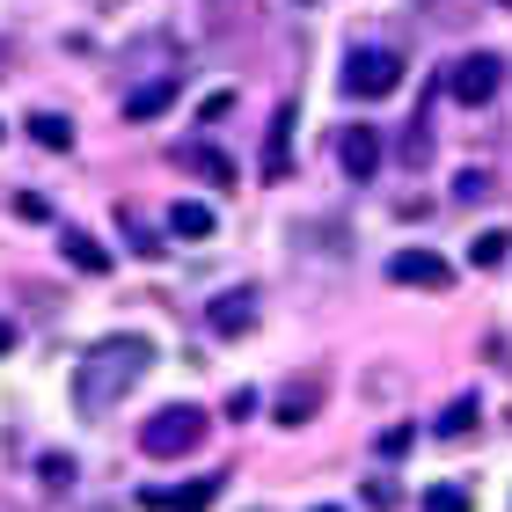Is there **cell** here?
Listing matches in <instances>:
<instances>
[{
	"label": "cell",
	"instance_id": "12",
	"mask_svg": "<svg viewBox=\"0 0 512 512\" xmlns=\"http://www.w3.org/2000/svg\"><path fill=\"white\" fill-rule=\"evenodd\" d=\"M169 235H176V242H213V235H220L213 205H198V198H183V205H169Z\"/></svg>",
	"mask_w": 512,
	"mask_h": 512
},
{
	"label": "cell",
	"instance_id": "27",
	"mask_svg": "<svg viewBox=\"0 0 512 512\" xmlns=\"http://www.w3.org/2000/svg\"><path fill=\"white\" fill-rule=\"evenodd\" d=\"M315 512H344V505H315Z\"/></svg>",
	"mask_w": 512,
	"mask_h": 512
},
{
	"label": "cell",
	"instance_id": "26",
	"mask_svg": "<svg viewBox=\"0 0 512 512\" xmlns=\"http://www.w3.org/2000/svg\"><path fill=\"white\" fill-rule=\"evenodd\" d=\"M0 352H15V330H8V322H0Z\"/></svg>",
	"mask_w": 512,
	"mask_h": 512
},
{
	"label": "cell",
	"instance_id": "14",
	"mask_svg": "<svg viewBox=\"0 0 512 512\" xmlns=\"http://www.w3.org/2000/svg\"><path fill=\"white\" fill-rule=\"evenodd\" d=\"M169 103H176V81H147V88H132V96H125V118L132 125H154Z\"/></svg>",
	"mask_w": 512,
	"mask_h": 512
},
{
	"label": "cell",
	"instance_id": "1",
	"mask_svg": "<svg viewBox=\"0 0 512 512\" xmlns=\"http://www.w3.org/2000/svg\"><path fill=\"white\" fill-rule=\"evenodd\" d=\"M147 366H154V344L147 337H103V344H88V359L74 374V403L88 417H103L110 403H125V388L147 374Z\"/></svg>",
	"mask_w": 512,
	"mask_h": 512
},
{
	"label": "cell",
	"instance_id": "16",
	"mask_svg": "<svg viewBox=\"0 0 512 512\" xmlns=\"http://www.w3.org/2000/svg\"><path fill=\"white\" fill-rule=\"evenodd\" d=\"M30 139H37V147H52V154H66V147H74V118H59V110H37V118H30Z\"/></svg>",
	"mask_w": 512,
	"mask_h": 512
},
{
	"label": "cell",
	"instance_id": "25",
	"mask_svg": "<svg viewBox=\"0 0 512 512\" xmlns=\"http://www.w3.org/2000/svg\"><path fill=\"white\" fill-rule=\"evenodd\" d=\"M381 454L395 461V454H410V425H395V432H381Z\"/></svg>",
	"mask_w": 512,
	"mask_h": 512
},
{
	"label": "cell",
	"instance_id": "28",
	"mask_svg": "<svg viewBox=\"0 0 512 512\" xmlns=\"http://www.w3.org/2000/svg\"><path fill=\"white\" fill-rule=\"evenodd\" d=\"M505 8H512V0H505Z\"/></svg>",
	"mask_w": 512,
	"mask_h": 512
},
{
	"label": "cell",
	"instance_id": "19",
	"mask_svg": "<svg viewBox=\"0 0 512 512\" xmlns=\"http://www.w3.org/2000/svg\"><path fill=\"white\" fill-rule=\"evenodd\" d=\"M417 512H469V491H461V483H432Z\"/></svg>",
	"mask_w": 512,
	"mask_h": 512
},
{
	"label": "cell",
	"instance_id": "22",
	"mask_svg": "<svg viewBox=\"0 0 512 512\" xmlns=\"http://www.w3.org/2000/svg\"><path fill=\"white\" fill-rule=\"evenodd\" d=\"M227 417H235V425H242V417H256V388H235V395H227Z\"/></svg>",
	"mask_w": 512,
	"mask_h": 512
},
{
	"label": "cell",
	"instance_id": "20",
	"mask_svg": "<svg viewBox=\"0 0 512 512\" xmlns=\"http://www.w3.org/2000/svg\"><path fill=\"white\" fill-rule=\"evenodd\" d=\"M366 505H374V512H395V505H403V491H395L388 476H374V483H366Z\"/></svg>",
	"mask_w": 512,
	"mask_h": 512
},
{
	"label": "cell",
	"instance_id": "21",
	"mask_svg": "<svg viewBox=\"0 0 512 512\" xmlns=\"http://www.w3.org/2000/svg\"><path fill=\"white\" fill-rule=\"evenodd\" d=\"M227 110H235V96H227V88H213V96H205V103H198V118H205V125H220V118H227Z\"/></svg>",
	"mask_w": 512,
	"mask_h": 512
},
{
	"label": "cell",
	"instance_id": "2",
	"mask_svg": "<svg viewBox=\"0 0 512 512\" xmlns=\"http://www.w3.org/2000/svg\"><path fill=\"white\" fill-rule=\"evenodd\" d=\"M191 447H205V410L198 403H169L139 425V454L147 461H183Z\"/></svg>",
	"mask_w": 512,
	"mask_h": 512
},
{
	"label": "cell",
	"instance_id": "5",
	"mask_svg": "<svg viewBox=\"0 0 512 512\" xmlns=\"http://www.w3.org/2000/svg\"><path fill=\"white\" fill-rule=\"evenodd\" d=\"M388 278H395V286H417V293H447L454 286V264L439 249H395L388 256Z\"/></svg>",
	"mask_w": 512,
	"mask_h": 512
},
{
	"label": "cell",
	"instance_id": "10",
	"mask_svg": "<svg viewBox=\"0 0 512 512\" xmlns=\"http://www.w3.org/2000/svg\"><path fill=\"white\" fill-rule=\"evenodd\" d=\"M205 322H213L220 337H242L249 322H256V286H235V293H220L213 308H205Z\"/></svg>",
	"mask_w": 512,
	"mask_h": 512
},
{
	"label": "cell",
	"instance_id": "3",
	"mask_svg": "<svg viewBox=\"0 0 512 512\" xmlns=\"http://www.w3.org/2000/svg\"><path fill=\"white\" fill-rule=\"evenodd\" d=\"M403 88V52H352L344 59V96L352 103H381Z\"/></svg>",
	"mask_w": 512,
	"mask_h": 512
},
{
	"label": "cell",
	"instance_id": "15",
	"mask_svg": "<svg viewBox=\"0 0 512 512\" xmlns=\"http://www.w3.org/2000/svg\"><path fill=\"white\" fill-rule=\"evenodd\" d=\"M432 110H439V81L425 88V110H417V118H410V139H403L410 169H425V161H432Z\"/></svg>",
	"mask_w": 512,
	"mask_h": 512
},
{
	"label": "cell",
	"instance_id": "17",
	"mask_svg": "<svg viewBox=\"0 0 512 512\" xmlns=\"http://www.w3.org/2000/svg\"><path fill=\"white\" fill-rule=\"evenodd\" d=\"M505 256H512V235H505V227H483V235L469 242V264H476V271H498Z\"/></svg>",
	"mask_w": 512,
	"mask_h": 512
},
{
	"label": "cell",
	"instance_id": "13",
	"mask_svg": "<svg viewBox=\"0 0 512 512\" xmlns=\"http://www.w3.org/2000/svg\"><path fill=\"white\" fill-rule=\"evenodd\" d=\"M59 249H66V264H74V271H88V278H103V271H110V249H103L96 235H81V227H66V235H59Z\"/></svg>",
	"mask_w": 512,
	"mask_h": 512
},
{
	"label": "cell",
	"instance_id": "18",
	"mask_svg": "<svg viewBox=\"0 0 512 512\" xmlns=\"http://www.w3.org/2000/svg\"><path fill=\"white\" fill-rule=\"evenodd\" d=\"M461 432H476V395H454L447 417H439V439H461Z\"/></svg>",
	"mask_w": 512,
	"mask_h": 512
},
{
	"label": "cell",
	"instance_id": "24",
	"mask_svg": "<svg viewBox=\"0 0 512 512\" xmlns=\"http://www.w3.org/2000/svg\"><path fill=\"white\" fill-rule=\"evenodd\" d=\"M44 483H74V461H66V454H44Z\"/></svg>",
	"mask_w": 512,
	"mask_h": 512
},
{
	"label": "cell",
	"instance_id": "9",
	"mask_svg": "<svg viewBox=\"0 0 512 512\" xmlns=\"http://www.w3.org/2000/svg\"><path fill=\"white\" fill-rule=\"evenodd\" d=\"M293 125H300V110L293 103H278L271 110V132H264V176H293Z\"/></svg>",
	"mask_w": 512,
	"mask_h": 512
},
{
	"label": "cell",
	"instance_id": "7",
	"mask_svg": "<svg viewBox=\"0 0 512 512\" xmlns=\"http://www.w3.org/2000/svg\"><path fill=\"white\" fill-rule=\"evenodd\" d=\"M337 161H344V176H352V183H374L381 176V132L374 125H344L337 132Z\"/></svg>",
	"mask_w": 512,
	"mask_h": 512
},
{
	"label": "cell",
	"instance_id": "23",
	"mask_svg": "<svg viewBox=\"0 0 512 512\" xmlns=\"http://www.w3.org/2000/svg\"><path fill=\"white\" fill-rule=\"evenodd\" d=\"M15 213H22V220H52V205H44L37 191H22V198H15Z\"/></svg>",
	"mask_w": 512,
	"mask_h": 512
},
{
	"label": "cell",
	"instance_id": "6",
	"mask_svg": "<svg viewBox=\"0 0 512 512\" xmlns=\"http://www.w3.org/2000/svg\"><path fill=\"white\" fill-rule=\"evenodd\" d=\"M220 483H227V476H198V483H147V491H139V505H147V512H213Z\"/></svg>",
	"mask_w": 512,
	"mask_h": 512
},
{
	"label": "cell",
	"instance_id": "4",
	"mask_svg": "<svg viewBox=\"0 0 512 512\" xmlns=\"http://www.w3.org/2000/svg\"><path fill=\"white\" fill-rule=\"evenodd\" d=\"M498 81H505V59H498V52H469V59L447 74V96H454L461 110H483V103L498 96Z\"/></svg>",
	"mask_w": 512,
	"mask_h": 512
},
{
	"label": "cell",
	"instance_id": "8",
	"mask_svg": "<svg viewBox=\"0 0 512 512\" xmlns=\"http://www.w3.org/2000/svg\"><path fill=\"white\" fill-rule=\"evenodd\" d=\"M322 395H330V381H322V374H293L286 388H278L271 417H278V425H308V417L322 410Z\"/></svg>",
	"mask_w": 512,
	"mask_h": 512
},
{
	"label": "cell",
	"instance_id": "11",
	"mask_svg": "<svg viewBox=\"0 0 512 512\" xmlns=\"http://www.w3.org/2000/svg\"><path fill=\"white\" fill-rule=\"evenodd\" d=\"M176 169L205 176V183H213V191H227V183H235V161H227L220 147H205V139H191V147H176Z\"/></svg>",
	"mask_w": 512,
	"mask_h": 512
}]
</instances>
